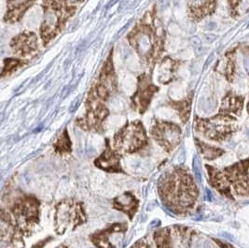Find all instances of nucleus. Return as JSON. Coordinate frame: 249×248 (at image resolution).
Wrapping results in <instances>:
<instances>
[{
	"instance_id": "11",
	"label": "nucleus",
	"mask_w": 249,
	"mask_h": 248,
	"mask_svg": "<svg viewBox=\"0 0 249 248\" xmlns=\"http://www.w3.org/2000/svg\"><path fill=\"white\" fill-rule=\"evenodd\" d=\"M53 147L54 152L59 156H67L71 154L72 143L67 131H64V133L57 138L56 141L53 145Z\"/></svg>"
},
{
	"instance_id": "8",
	"label": "nucleus",
	"mask_w": 249,
	"mask_h": 248,
	"mask_svg": "<svg viewBox=\"0 0 249 248\" xmlns=\"http://www.w3.org/2000/svg\"><path fill=\"white\" fill-rule=\"evenodd\" d=\"M112 208L127 215L129 220L133 221L139 208V200L134 193L125 192L114 198Z\"/></svg>"
},
{
	"instance_id": "5",
	"label": "nucleus",
	"mask_w": 249,
	"mask_h": 248,
	"mask_svg": "<svg viewBox=\"0 0 249 248\" xmlns=\"http://www.w3.org/2000/svg\"><path fill=\"white\" fill-rule=\"evenodd\" d=\"M150 135L163 151L173 152L181 141L180 128L172 123L156 121L151 127Z\"/></svg>"
},
{
	"instance_id": "15",
	"label": "nucleus",
	"mask_w": 249,
	"mask_h": 248,
	"mask_svg": "<svg viewBox=\"0 0 249 248\" xmlns=\"http://www.w3.org/2000/svg\"><path fill=\"white\" fill-rule=\"evenodd\" d=\"M130 248H155V245L152 241V243L147 239V237L141 238L137 240L136 243Z\"/></svg>"
},
{
	"instance_id": "18",
	"label": "nucleus",
	"mask_w": 249,
	"mask_h": 248,
	"mask_svg": "<svg viewBox=\"0 0 249 248\" xmlns=\"http://www.w3.org/2000/svg\"><path fill=\"white\" fill-rule=\"evenodd\" d=\"M243 63H244V68L245 69L249 72V57H245L244 60H243Z\"/></svg>"
},
{
	"instance_id": "13",
	"label": "nucleus",
	"mask_w": 249,
	"mask_h": 248,
	"mask_svg": "<svg viewBox=\"0 0 249 248\" xmlns=\"http://www.w3.org/2000/svg\"><path fill=\"white\" fill-rule=\"evenodd\" d=\"M190 4L197 15H204L214 8V0H190Z\"/></svg>"
},
{
	"instance_id": "2",
	"label": "nucleus",
	"mask_w": 249,
	"mask_h": 248,
	"mask_svg": "<svg viewBox=\"0 0 249 248\" xmlns=\"http://www.w3.org/2000/svg\"><path fill=\"white\" fill-rule=\"evenodd\" d=\"M40 201L35 195L15 192L2 207L1 220L23 237L31 236L40 222Z\"/></svg>"
},
{
	"instance_id": "12",
	"label": "nucleus",
	"mask_w": 249,
	"mask_h": 248,
	"mask_svg": "<svg viewBox=\"0 0 249 248\" xmlns=\"http://www.w3.org/2000/svg\"><path fill=\"white\" fill-rule=\"evenodd\" d=\"M196 146L198 147L202 156L205 159H208V160H213L215 159L220 157L224 153V151L222 149H220L218 147H213V146H209L199 140H197Z\"/></svg>"
},
{
	"instance_id": "20",
	"label": "nucleus",
	"mask_w": 249,
	"mask_h": 248,
	"mask_svg": "<svg viewBox=\"0 0 249 248\" xmlns=\"http://www.w3.org/2000/svg\"><path fill=\"white\" fill-rule=\"evenodd\" d=\"M70 248L68 246H66V245H60V246H58L57 248Z\"/></svg>"
},
{
	"instance_id": "16",
	"label": "nucleus",
	"mask_w": 249,
	"mask_h": 248,
	"mask_svg": "<svg viewBox=\"0 0 249 248\" xmlns=\"http://www.w3.org/2000/svg\"><path fill=\"white\" fill-rule=\"evenodd\" d=\"M51 240H53V237H46L45 239H42V240L38 241L37 243H36L35 245L32 246V248H44L46 247V245H47Z\"/></svg>"
},
{
	"instance_id": "14",
	"label": "nucleus",
	"mask_w": 249,
	"mask_h": 248,
	"mask_svg": "<svg viewBox=\"0 0 249 248\" xmlns=\"http://www.w3.org/2000/svg\"><path fill=\"white\" fill-rule=\"evenodd\" d=\"M232 12L236 15L249 12V0H231Z\"/></svg>"
},
{
	"instance_id": "6",
	"label": "nucleus",
	"mask_w": 249,
	"mask_h": 248,
	"mask_svg": "<svg viewBox=\"0 0 249 248\" xmlns=\"http://www.w3.org/2000/svg\"><path fill=\"white\" fill-rule=\"evenodd\" d=\"M122 158L117 150L110 146L108 140H107L106 147L102 153L94 159L93 164L96 168L104 171L107 174H125L122 166Z\"/></svg>"
},
{
	"instance_id": "10",
	"label": "nucleus",
	"mask_w": 249,
	"mask_h": 248,
	"mask_svg": "<svg viewBox=\"0 0 249 248\" xmlns=\"http://www.w3.org/2000/svg\"><path fill=\"white\" fill-rule=\"evenodd\" d=\"M152 240L155 248H175L173 230L171 228H160L154 231Z\"/></svg>"
},
{
	"instance_id": "17",
	"label": "nucleus",
	"mask_w": 249,
	"mask_h": 248,
	"mask_svg": "<svg viewBox=\"0 0 249 248\" xmlns=\"http://www.w3.org/2000/svg\"><path fill=\"white\" fill-rule=\"evenodd\" d=\"M215 39H216V35H205V40L208 43H213Z\"/></svg>"
},
{
	"instance_id": "7",
	"label": "nucleus",
	"mask_w": 249,
	"mask_h": 248,
	"mask_svg": "<svg viewBox=\"0 0 249 248\" xmlns=\"http://www.w3.org/2000/svg\"><path fill=\"white\" fill-rule=\"evenodd\" d=\"M127 230V223L117 222L106 226L101 230H95L89 235V239L96 248H116V245L111 242V237L117 234L124 235Z\"/></svg>"
},
{
	"instance_id": "3",
	"label": "nucleus",
	"mask_w": 249,
	"mask_h": 248,
	"mask_svg": "<svg viewBox=\"0 0 249 248\" xmlns=\"http://www.w3.org/2000/svg\"><path fill=\"white\" fill-rule=\"evenodd\" d=\"M88 214L85 205L74 198L63 199L54 206L53 226L57 235H64L74 231L80 226L86 224Z\"/></svg>"
},
{
	"instance_id": "1",
	"label": "nucleus",
	"mask_w": 249,
	"mask_h": 248,
	"mask_svg": "<svg viewBox=\"0 0 249 248\" xmlns=\"http://www.w3.org/2000/svg\"><path fill=\"white\" fill-rule=\"evenodd\" d=\"M157 192L162 205L177 215L192 213L199 196L191 172L183 166L166 171L159 178Z\"/></svg>"
},
{
	"instance_id": "4",
	"label": "nucleus",
	"mask_w": 249,
	"mask_h": 248,
	"mask_svg": "<svg viewBox=\"0 0 249 248\" xmlns=\"http://www.w3.org/2000/svg\"><path fill=\"white\" fill-rule=\"evenodd\" d=\"M148 144L146 129L140 122L124 125L114 136L113 148L121 155H131L147 147Z\"/></svg>"
},
{
	"instance_id": "9",
	"label": "nucleus",
	"mask_w": 249,
	"mask_h": 248,
	"mask_svg": "<svg viewBox=\"0 0 249 248\" xmlns=\"http://www.w3.org/2000/svg\"><path fill=\"white\" fill-rule=\"evenodd\" d=\"M24 237L12 229L11 226L2 222L1 240L2 248H24Z\"/></svg>"
},
{
	"instance_id": "21",
	"label": "nucleus",
	"mask_w": 249,
	"mask_h": 248,
	"mask_svg": "<svg viewBox=\"0 0 249 248\" xmlns=\"http://www.w3.org/2000/svg\"></svg>"
},
{
	"instance_id": "19",
	"label": "nucleus",
	"mask_w": 249,
	"mask_h": 248,
	"mask_svg": "<svg viewBox=\"0 0 249 248\" xmlns=\"http://www.w3.org/2000/svg\"><path fill=\"white\" fill-rule=\"evenodd\" d=\"M209 29H211V30H214L215 27H216V24L215 23H213V22H211V23L208 24V26H207Z\"/></svg>"
}]
</instances>
